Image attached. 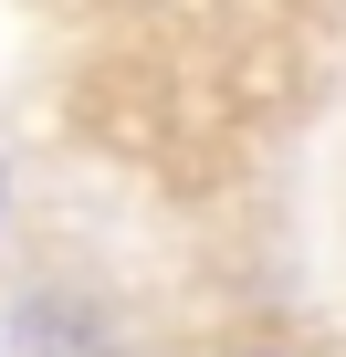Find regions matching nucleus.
I'll use <instances>...</instances> for the list:
<instances>
[{
    "mask_svg": "<svg viewBox=\"0 0 346 357\" xmlns=\"http://www.w3.org/2000/svg\"><path fill=\"white\" fill-rule=\"evenodd\" d=\"M0 221H11V178H0Z\"/></svg>",
    "mask_w": 346,
    "mask_h": 357,
    "instance_id": "7ed1b4c3",
    "label": "nucleus"
},
{
    "mask_svg": "<svg viewBox=\"0 0 346 357\" xmlns=\"http://www.w3.org/2000/svg\"><path fill=\"white\" fill-rule=\"evenodd\" d=\"M231 357H294V347H231Z\"/></svg>",
    "mask_w": 346,
    "mask_h": 357,
    "instance_id": "f03ea898",
    "label": "nucleus"
},
{
    "mask_svg": "<svg viewBox=\"0 0 346 357\" xmlns=\"http://www.w3.org/2000/svg\"><path fill=\"white\" fill-rule=\"evenodd\" d=\"M11 347H22V357H105V315L74 305V294H22Z\"/></svg>",
    "mask_w": 346,
    "mask_h": 357,
    "instance_id": "f257e3e1",
    "label": "nucleus"
}]
</instances>
